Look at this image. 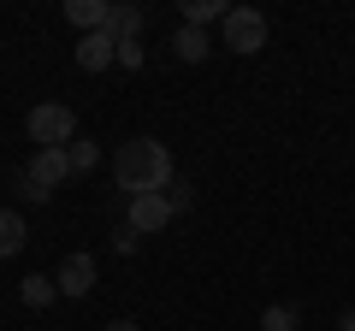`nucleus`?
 Here are the masks:
<instances>
[{"label":"nucleus","mask_w":355,"mask_h":331,"mask_svg":"<svg viewBox=\"0 0 355 331\" xmlns=\"http://www.w3.org/2000/svg\"><path fill=\"white\" fill-rule=\"evenodd\" d=\"M113 184L137 202V195H160L178 184V166H172V148L154 136H130L125 148L113 154Z\"/></svg>","instance_id":"obj_1"},{"label":"nucleus","mask_w":355,"mask_h":331,"mask_svg":"<svg viewBox=\"0 0 355 331\" xmlns=\"http://www.w3.org/2000/svg\"><path fill=\"white\" fill-rule=\"evenodd\" d=\"M30 142H36V148H71L77 142V113L65 101L30 107Z\"/></svg>","instance_id":"obj_2"},{"label":"nucleus","mask_w":355,"mask_h":331,"mask_svg":"<svg viewBox=\"0 0 355 331\" xmlns=\"http://www.w3.org/2000/svg\"><path fill=\"white\" fill-rule=\"evenodd\" d=\"M219 30H225V48H231V53H243V60H254V53L266 48V18L254 12V6H231Z\"/></svg>","instance_id":"obj_3"},{"label":"nucleus","mask_w":355,"mask_h":331,"mask_svg":"<svg viewBox=\"0 0 355 331\" xmlns=\"http://www.w3.org/2000/svg\"><path fill=\"white\" fill-rule=\"evenodd\" d=\"M125 225L137 231V237L166 231V225H172V202H166V190H160V195H137V202H130V213H125Z\"/></svg>","instance_id":"obj_4"},{"label":"nucleus","mask_w":355,"mask_h":331,"mask_svg":"<svg viewBox=\"0 0 355 331\" xmlns=\"http://www.w3.org/2000/svg\"><path fill=\"white\" fill-rule=\"evenodd\" d=\"M24 172H30V178H36L42 184V190H60V184L65 178H77V172H71V154H65V148H36V154H30V166H24Z\"/></svg>","instance_id":"obj_5"},{"label":"nucleus","mask_w":355,"mask_h":331,"mask_svg":"<svg viewBox=\"0 0 355 331\" xmlns=\"http://www.w3.org/2000/svg\"><path fill=\"white\" fill-rule=\"evenodd\" d=\"M71 60H77V71H107V65H119V42L107 36V30H95V36H77Z\"/></svg>","instance_id":"obj_6"},{"label":"nucleus","mask_w":355,"mask_h":331,"mask_svg":"<svg viewBox=\"0 0 355 331\" xmlns=\"http://www.w3.org/2000/svg\"><path fill=\"white\" fill-rule=\"evenodd\" d=\"M60 296H71V302H83L89 290H95V255H65L60 260Z\"/></svg>","instance_id":"obj_7"},{"label":"nucleus","mask_w":355,"mask_h":331,"mask_svg":"<svg viewBox=\"0 0 355 331\" xmlns=\"http://www.w3.org/2000/svg\"><path fill=\"white\" fill-rule=\"evenodd\" d=\"M107 18H113V0H65V24H77L83 36L107 30Z\"/></svg>","instance_id":"obj_8"},{"label":"nucleus","mask_w":355,"mask_h":331,"mask_svg":"<svg viewBox=\"0 0 355 331\" xmlns=\"http://www.w3.org/2000/svg\"><path fill=\"white\" fill-rule=\"evenodd\" d=\"M172 53L184 65H202L207 53H214V42H207V30H190V24H178V36H172Z\"/></svg>","instance_id":"obj_9"},{"label":"nucleus","mask_w":355,"mask_h":331,"mask_svg":"<svg viewBox=\"0 0 355 331\" xmlns=\"http://www.w3.org/2000/svg\"><path fill=\"white\" fill-rule=\"evenodd\" d=\"M30 242V225H24V213H12V207H0V260H12L18 249Z\"/></svg>","instance_id":"obj_10"},{"label":"nucleus","mask_w":355,"mask_h":331,"mask_svg":"<svg viewBox=\"0 0 355 331\" xmlns=\"http://www.w3.org/2000/svg\"><path fill=\"white\" fill-rule=\"evenodd\" d=\"M107 36L125 48V42H142V6H113V18H107Z\"/></svg>","instance_id":"obj_11"},{"label":"nucleus","mask_w":355,"mask_h":331,"mask_svg":"<svg viewBox=\"0 0 355 331\" xmlns=\"http://www.w3.org/2000/svg\"><path fill=\"white\" fill-rule=\"evenodd\" d=\"M225 0H184V24L190 30H207V24H225Z\"/></svg>","instance_id":"obj_12"},{"label":"nucleus","mask_w":355,"mask_h":331,"mask_svg":"<svg viewBox=\"0 0 355 331\" xmlns=\"http://www.w3.org/2000/svg\"><path fill=\"white\" fill-rule=\"evenodd\" d=\"M18 296H24V307H48L53 296H60V284H53L48 272H30V278L18 284Z\"/></svg>","instance_id":"obj_13"},{"label":"nucleus","mask_w":355,"mask_h":331,"mask_svg":"<svg viewBox=\"0 0 355 331\" xmlns=\"http://www.w3.org/2000/svg\"><path fill=\"white\" fill-rule=\"evenodd\" d=\"M296 325H302V314H296L291 302H272V307L261 314V331H296Z\"/></svg>","instance_id":"obj_14"},{"label":"nucleus","mask_w":355,"mask_h":331,"mask_svg":"<svg viewBox=\"0 0 355 331\" xmlns=\"http://www.w3.org/2000/svg\"><path fill=\"white\" fill-rule=\"evenodd\" d=\"M71 172H95V166H101V148H95V142H71Z\"/></svg>","instance_id":"obj_15"},{"label":"nucleus","mask_w":355,"mask_h":331,"mask_svg":"<svg viewBox=\"0 0 355 331\" xmlns=\"http://www.w3.org/2000/svg\"><path fill=\"white\" fill-rule=\"evenodd\" d=\"M18 202H24V207H36V202H48V190H42V184L30 178V172H18Z\"/></svg>","instance_id":"obj_16"},{"label":"nucleus","mask_w":355,"mask_h":331,"mask_svg":"<svg viewBox=\"0 0 355 331\" xmlns=\"http://www.w3.org/2000/svg\"><path fill=\"white\" fill-rule=\"evenodd\" d=\"M166 202H172V213H190V207H196V190H190V184H172Z\"/></svg>","instance_id":"obj_17"},{"label":"nucleus","mask_w":355,"mask_h":331,"mask_svg":"<svg viewBox=\"0 0 355 331\" xmlns=\"http://www.w3.org/2000/svg\"><path fill=\"white\" fill-rule=\"evenodd\" d=\"M113 249H119V255H137V231L119 225V231H113Z\"/></svg>","instance_id":"obj_18"},{"label":"nucleus","mask_w":355,"mask_h":331,"mask_svg":"<svg viewBox=\"0 0 355 331\" xmlns=\"http://www.w3.org/2000/svg\"><path fill=\"white\" fill-rule=\"evenodd\" d=\"M119 65H125V71H137V65H142V42H125V48H119Z\"/></svg>","instance_id":"obj_19"},{"label":"nucleus","mask_w":355,"mask_h":331,"mask_svg":"<svg viewBox=\"0 0 355 331\" xmlns=\"http://www.w3.org/2000/svg\"><path fill=\"white\" fill-rule=\"evenodd\" d=\"M338 331H355V307H349V314H343V319H338Z\"/></svg>","instance_id":"obj_20"},{"label":"nucleus","mask_w":355,"mask_h":331,"mask_svg":"<svg viewBox=\"0 0 355 331\" xmlns=\"http://www.w3.org/2000/svg\"><path fill=\"white\" fill-rule=\"evenodd\" d=\"M101 331H137V325H130V319H113V325H101Z\"/></svg>","instance_id":"obj_21"}]
</instances>
